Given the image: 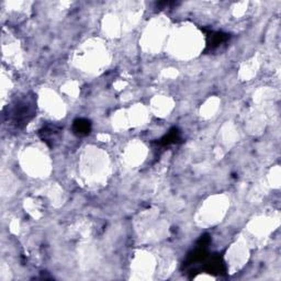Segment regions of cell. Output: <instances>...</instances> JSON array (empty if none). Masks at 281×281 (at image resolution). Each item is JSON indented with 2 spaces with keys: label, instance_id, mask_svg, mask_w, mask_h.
Here are the masks:
<instances>
[{
  "label": "cell",
  "instance_id": "2",
  "mask_svg": "<svg viewBox=\"0 0 281 281\" xmlns=\"http://www.w3.org/2000/svg\"><path fill=\"white\" fill-rule=\"evenodd\" d=\"M62 128L53 123H48L40 128L39 135L49 147H54L61 137Z\"/></svg>",
  "mask_w": 281,
  "mask_h": 281
},
{
  "label": "cell",
  "instance_id": "1",
  "mask_svg": "<svg viewBox=\"0 0 281 281\" xmlns=\"http://www.w3.org/2000/svg\"><path fill=\"white\" fill-rule=\"evenodd\" d=\"M36 113V99L32 94H26L17 98L8 107V112L4 113L6 122L13 130H22Z\"/></svg>",
  "mask_w": 281,
  "mask_h": 281
},
{
  "label": "cell",
  "instance_id": "3",
  "mask_svg": "<svg viewBox=\"0 0 281 281\" xmlns=\"http://www.w3.org/2000/svg\"><path fill=\"white\" fill-rule=\"evenodd\" d=\"M230 40V35L223 32H213L211 31L206 34V49L209 51H214L219 49L221 45L227 43Z\"/></svg>",
  "mask_w": 281,
  "mask_h": 281
},
{
  "label": "cell",
  "instance_id": "5",
  "mask_svg": "<svg viewBox=\"0 0 281 281\" xmlns=\"http://www.w3.org/2000/svg\"><path fill=\"white\" fill-rule=\"evenodd\" d=\"M180 140H181L180 132H179L178 128H174L173 130H170L167 134H166L163 139L158 142V144L166 146V145H170V144H175V143H178Z\"/></svg>",
  "mask_w": 281,
  "mask_h": 281
},
{
  "label": "cell",
  "instance_id": "4",
  "mask_svg": "<svg viewBox=\"0 0 281 281\" xmlns=\"http://www.w3.org/2000/svg\"><path fill=\"white\" fill-rule=\"evenodd\" d=\"M73 131L75 134L79 135V136L89 134L91 131V123L89 120L84 119V118L76 119L73 124Z\"/></svg>",
  "mask_w": 281,
  "mask_h": 281
},
{
  "label": "cell",
  "instance_id": "6",
  "mask_svg": "<svg viewBox=\"0 0 281 281\" xmlns=\"http://www.w3.org/2000/svg\"><path fill=\"white\" fill-rule=\"evenodd\" d=\"M206 269H208L210 273H223L224 271V264L222 259L220 257H213L210 262L206 264Z\"/></svg>",
  "mask_w": 281,
  "mask_h": 281
}]
</instances>
